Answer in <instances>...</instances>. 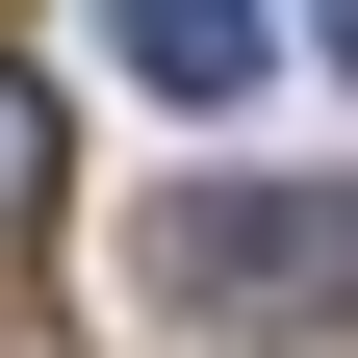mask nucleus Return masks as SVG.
<instances>
[{
	"mask_svg": "<svg viewBox=\"0 0 358 358\" xmlns=\"http://www.w3.org/2000/svg\"><path fill=\"white\" fill-rule=\"evenodd\" d=\"M154 307L179 333H358V205H307V179H179L154 205Z\"/></svg>",
	"mask_w": 358,
	"mask_h": 358,
	"instance_id": "nucleus-1",
	"label": "nucleus"
},
{
	"mask_svg": "<svg viewBox=\"0 0 358 358\" xmlns=\"http://www.w3.org/2000/svg\"><path fill=\"white\" fill-rule=\"evenodd\" d=\"M103 52L154 77V103H231L256 77V0H103Z\"/></svg>",
	"mask_w": 358,
	"mask_h": 358,
	"instance_id": "nucleus-2",
	"label": "nucleus"
},
{
	"mask_svg": "<svg viewBox=\"0 0 358 358\" xmlns=\"http://www.w3.org/2000/svg\"><path fill=\"white\" fill-rule=\"evenodd\" d=\"M52 231V103H26V77H0V256Z\"/></svg>",
	"mask_w": 358,
	"mask_h": 358,
	"instance_id": "nucleus-3",
	"label": "nucleus"
},
{
	"mask_svg": "<svg viewBox=\"0 0 358 358\" xmlns=\"http://www.w3.org/2000/svg\"><path fill=\"white\" fill-rule=\"evenodd\" d=\"M307 26H333V77H358V0H307Z\"/></svg>",
	"mask_w": 358,
	"mask_h": 358,
	"instance_id": "nucleus-4",
	"label": "nucleus"
}]
</instances>
